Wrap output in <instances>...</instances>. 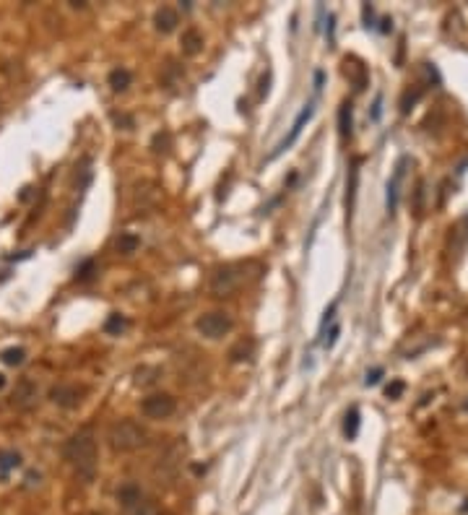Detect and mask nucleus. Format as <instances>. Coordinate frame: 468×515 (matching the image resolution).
<instances>
[{"mask_svg":"<svg viewBox=\"0 0 468 515\" xmlns=\"http://www.w3.org/2000/svg\"><path fill=\"white\" fill-rule=\"evenodd\" d=\"M333 315H336V302H333V304H330V307H328V310H326V317H323V323H320V333H323V330H326V326H328V323L333 320Z\"/></svg>","mask_w":468,"mask_h":515,"instance_id":"obj_29","label":"nucleus"},{"mask_svg":"<svg viewBox=\"0 0 468 515\" xmlns=\"http://www.w3.org/2000/svg\"><path fill=\"white\" fill-rule=\"evenodd\" d=\"M130 81H133V76H130V70L128 68H115V70H109V76H107V83H109V89L112 92H125L130 86Z\"/></svg>","mask_w":468,"mask_h":515,"instance_id":"obj_13","label":"nucleus"},{"mask_svg":"<svg viewBox=\"0 0 468 515\" xmlns=\"http://www.w3.org/2000/svg\"><path fill=\"white\" fill-rule=\"evenodd\" d=\"M380 29H383V32H390V29H393V21H390V19H383V26H380Z\"/></svg>","mask_w":468,"mask_h":515,"instance_id":"obj_32","label":"nucleus"},{"mask_svg":"<svg viewBox=\"0 0 468 515\" xmlns=\"http://www.w3.org/2000/svg\"><path fill=\"white\" fill-rule=\"evenodd\" d=\"M466 411H468V401H466Z\"/></svg>","mask_w":468,"mask_h":515,"instance_id":"obj_35","label":"nucleus"},{"mask_svg":"<svg viewBox=\"0 0 468 515\" xmlns=\"http://www.w3.org/2000/svg\"><path fill=\"white\" fill-rule=\"evenodd\" d=\"M47 398H50L55 406H60V409H76V406L83 401V388L68 386V383H63V386H52L50 388V393H47Z\"/></svg>","mask_w":468,"mask_h":515,"instance_id":"obj_6","label":"nucleus"},{"mask_svg":"<svg viewBox=\"0 0 468 515\" xmlns=\"http://www.w3.org/2000/svg\"><path fill=\"white\" fill-rule=\"evenodd\" d=\"M0 359L8 364V367H19V364L26 362V349L23 346H8V349L0 354Z\"/></svg>","mask_w":468,"mask_h":515,"instance_id":"obj_19","label":"nucleus"},{"mask_svg":"<svg viewBox=\"0 0 468 515\" xmlns=\"http://www.w3.org/2000/svg\"><path fill=\"white\" fill-rule=\"evenodd\" d=\"M339 333H341L339 326L330 328V336H328V341H326V349H333V346H336V341H339Z\"/></svg>","mask_w":468,"mask_h":515,"instance_id":"obj_28","label":"nucleus"},{"mask_svg":"<svg viewBox=\"0 0 468 515\" xmlns=\"http://www.w3.org/2000/svg\"><path fill=\"white\" fill-rule=\"evenodd\" d=\"M463 513H468V500H466V505H463Z\"/></svg>","mask_w":468,"mask_h":515,"instance_id":"obj_34","label":"nucleus"},{"mask_svg":"<svg viewBox=\"0 0 468 515\" xmlns=\"http://www.w3.org/2000/svg\"><path fill=\"white\" fill-rule=\"evenodd\" d=\"M34 401H36V386L29 377H21V380L16 383V388H13L11 403L16 409H29Z\"/></svg>","mask_w":468,"mask_h":515,"instance_id":"obj_7","label":"nucleus"},{"mask_svg":"<svg viewBox=\"0 0 468 515\" xmlns=\"http://www.w3.org/2000/svg\"><path fill=\"white\" fill-rule=\"evenodd\" d=\"M169 140H172V136H169L167 130H159V133H156V136L151 138V149H153L156 154H159V151H167V149H169Z\"/></svg>","mask_w":468,"mask_h":515,"instance_id":"obj_23","label":"nucleus"},{"mask_svg":"<svg viewBox=\"0 0 468 515\" xmlns=\"http://www.w3.org/2000/svg\"><path fill=\"white\" fill-rule=\"evenodd\" d=\"M343 73H346V78L354 83L357 92H362L364 86H367V68L362 65V60L346 58L343 60Z\"/></svg>","mask_w":468,"mask_h":515,"instance_id":"obj_11","label":"nucleus"},{"mask_svg":"<svg viewBox=\"0 0 468 515\" xmlns=\"http://www.w3.org/2000/svg\"><path fill=\"white\" fill-rule=\"evenodd\" d=\"M94 271H96V263H94V260H86L81 269L76 271V279H78V281H89L94 276Z\"/></svg>","mask_w":468,"mask_h":515,"instance_id":"obj_26","label":"nucleus"},{"mask_svg":"<svg viewBox=\"0 0 468 515\" xmlns=\"http://www.w3.org/2000/svg\"><path fill=\"white\" fill-rule=\"evenodd\" d=\"M403 390H406V383H403V380H393V383L385 388V396L390 398V401H398V398L403 396Z\"/></svg>","mask_w":468,"mask_h":515,"instance_id":"obj_25","label":"nucleus"},{"mask_svg":"<svg viewBox=\"0 0 468 515\" xmlns=\"http://www.w3.org/2000/svg\"><path fill=\"white\" fill-rule=\"evenodd\" d=\"M380 105H383V99H380V96H377V99H374V109H372V120H380Z\"/></svg>","mask_w":468,"mask_h":515,"instance_id":"obj_30","label":"nucleus"},{"mask_svg":"<svg viewBox=\"0 0 468 515\" xmlns=\"http://www.w3.org/2000/svg\"><path fill=\"white\" fill-rule=\"evenodd\" d=\"M180 50H182V55H187V58H195V55H200L203 52V34H200L198 29H185L182 32V36H180Z\"/></svg>","mask_w":468,"mask_h":515,"instance_id":"obj_10","label":"nucleus"},{"mask_svg":"<svg viewBox=\"0 0 468 515\" xmlns=\"http://www.w3.org/2000/svg\"><path fill=\"white\" fill-rule=\"evenodd\" d=\"M240 281H242V276L237 273L234 266H222L211 276V294L213 297H226V294H232L240 286Z\"/></svg>","mask_w":468,"mask_h":515,"instance_id":"obj_5","label":"nucleus"},{"mask_svg":"<svg viewBox=\"0 0 468 515\" xmlns=\"http://www.w3.org/2000/svg\"><path fill=\"white\" fill-rule=\"evenodd\" d=\"M3 388H6V375L0 372V390H3Z\"/></svg>","mask_w":468,"mask_h":515,"instance_id":"obj_33","label":"nucleus"},{"mask_svg":"<svg viewBox=\"0 0 468 515\" xmlns=\"http://www.w3.org/2000/svg\"><path fill=\"white\" fill-rule=\"evenodd\" d=\"M146 430L140 427L138 421L133 419H120L109 427L107 432V440H109V448L117 450V453H130V450H138L146 445Z\"/></svg>","mask_w":468,"mask_h":515,"instance_id":"obj_2","label":"nucleus"},{"mask_svg":"<svg viewBox=\"0 0 468 515\" xmlns=\"http://www.w3.org/2000/svg\"><path fill=\"white\" fill-rule=\"evenodd\" d=\"M253 349H255V344H253L250 339L237 341L232 349H229V359H232V362H242V359H250V357H253Z\"/></svg>","mask_w":468,"mask_h":515,"instance_id":"obj_15","label":"nucleus"},{"mask_svg":"<svg viewBox=\"0 0 468 515\" xmlns=\"http://www.w3.org/2000/svg\"><path fill=\"white\" fill-rule=\"evenodd\" d=\"M117 253H123V255H130V253H136L140 247V237L138 234H133V232H123L120 237H117Z\"/></svg>","mask_w":468,"mask_h":515,"instance_id":"obj_14","label":"nucleus"},{"mask_svg":"<svg viewBox=\"0 0 468 515\" xmlns=\"http://www.w3.org/2000/svg\"><path fill=\"white\" fill-rule=\"evenodd\" d=\"M380 377H383V367H374V370H370L367 377H364V386H377Z\"/></svg>","mask_w":468,"mask_h":515,"instance_id":"obj_27","label":"nucleus"},{"mask_svg":"<svg viewBox=\"0 0 468 515\" xmlns=\"http://www.w3.org/2000/svg\"><path fill=\"white\" fill-rule=\"evenodd\" d=\"M21 466V453L16 450H0V476H6L8 471Z\"/></svg>","mask_w":468,"mask_h":515,"instance_id":"obj_17","label":"nucleus"},{"mask_svg":"<svg viewBox=\"0 0 468 515\" xmlns=\"http://www.w3.org/2000/svg\"><path fill=\"white\" fill-rule=\"evenodd\" d=\"M125 515H162L159 513V505L153 503V500H140V503H136L133 507H128L125 510Z\"/></svg>","mask_w":468,"mask_h":515,"instance_id":"obj_21","label":"nucleus"},{"mask_svg":"<svg viewBox=\"0 0 468 515\" xmlns=\"http://www.w3.org/2000/svg\"><path fill=\"white\" fill-rule=\"evenodd\" d=\"M125 326H128L125 315H120V313H112V315L107 317V323H105V333H107V336H120V333L125 330Z\"/></svg>","mask_w":468,"mask_h":515,"instance_id":"obj_20","label":"nucleus"},{"mask_svg":"<svg viewBox=\"0 0 468 515\" xmlns=\"http://www.w3.org/2000/svg\"><path fill=\"white\" fill-rule=\"evenodd\" d=\"M323 81H326V76H323V70H317V73H315V83H317V89H323Z\"/></svg>","mask_w":468,"mask_h":515,"instance_id":"obj_31","label":"nucleus"},{"mask_svg":"<svg viewBox=\"0 0 468 515\" xmlns=\"http://www.w3.org/2000/svg\"><path fill=\"white\" fill-rule=\"evenodd\" d=\"M140 500H143V492H140L138 484H123V487H120V492H117V503H120V507H123V510L133 507V505L140 503Z\"/></svg>","mask_w":468,"mask_h":515,"instance_id":"obj_12","label":"nucleus"},{"mask_svg":"<svg viewBox=\"0 0 468 515\" xmlns=\"http://www.w3.org/2000/svg\"><path fill=\"white\" fill-rule=\"evenodd\" d=\"M140 411L149 419H169L177 411V401L169 393H151L140 401Z\"/></svg>","mask_w":468,"mask_h":515,"instance_id":"obj_4","label":"nucleus"},{"mask_svg":"<svg viewBox=\"0 0 468 515\" xmlns=\"http://www.w3.org/2000/svg\"><path fill=\"white\" fill-rule=\"evenodd\" d=\"M177 23H180V13H177L172 6L156 8V13H153V29H156L159 34H172L177 29Z\"/></svg>","mask_w":468,"mask_h":515,"instance_id":"obj_8","label":"nucleus"},{"mask_svg":"<svg viewBox=\"0 0 468 515\" xmlns=\"http://www.w3.org/2000/svg\"><path fill=\"white\" fill-rule=\"evenodd\" d=\"M359 409L357 406H351L349 411H346V419H343V434H346V440H354L357 434H359Z\"/></svg>","mask_w":468,"mask_h":515,"instance_id":"obj_16","label":"nucleus"},{"mask_svg":"<svg viewBox=\"0 0 468 515\" xmlns=\"http://www.w3.org/2000/svg\"><path fill=\"white\" fill-rule=\"evenodd\" d=\"M401 175H403V162L396 167V175L387 182V211H396L398 203V182H401Z\"/></svg>","mask_w":468,"mask_h":515,"instance_id":"obj_18","label":"nucleus"},{"mask_svg":"<svg viewBox=\"0 0 468 515\" xmlns=\"http://www.w3.org/2000/svg\"><path fill=\"white\" fill-rule=\"evenodd\" d=\"M421 94H424V89H414V92L409 89V92L403 94V99H401V109H403V112H409L411 105H416V102H419Z\"/></svg>","mask_w":468,"mask_h":515,"instance_id":"obj_24","label":"nucleus"},{"mask_svg":"<svg viewBox=\"0 0 468 515\" xmlns=\"http://www.w3.org/2000/svg\"><path fill=\"white\" fill-rule=\"evenodd\" d=\"M65 461H68L76 476L83 481V484H92L94 476H96V468H99V453H96V437H94V430H78V432L70 437L65 443Z\"/></svg>","mask_w":468,"mask_h":515,"instance_id":"obj_1","label":"nucleus"},{"mask_svg":"<svg viewBox=\"0 0 468 515\" xmlns=\"http://www.w3.org/2000/svg\"><path fill=\"white\" fill-rule=\"evenodd\" d=\"M232 317L222 313V310H211V313H203V315L195 320V328H198L200 336L206 339L216 341V339H224L229 330H232Z\"/></svg>","mask_w":468,"mask_h":515,"instance_id":"obj_3","label":"nucleus"},{"mask_svg":"<svg viewBox=\"0 0 468 515\" xmlns=\"http://www.w3.org/2000/svg\"><path fill=\"white\" fill-rule=\"evenodd\" d=\"M339 128H341V136H343V138H349V136H351V102H343V105H341Z\"/></svg>","mask_w":468,"mask_h":515,"instance_id":"obj_22","label":"nucleus"},{"mask_svg":"<svg viewBox=\"0 0 468 515\" xmlns=\"http://www.w3.org/2000/svg\"><path fill=\"white\" fill-rule=\"evenodd\" d=\"M312 112H315V105H312V102H310V105H307V107H304V109H302V112H299V117H297V120H294V125H292V133H289V136H286V138L281 140V143H279V149H276V151L270 154V159H273V156H279L281 151H286V149H289V146H292L294 140H297V136H299V133H302L304 123H307V120H310V117H312Z\"/></svg>","mask_w":468,"mask_h":515,"instance_id":"obj_9","label":"nucleus"}]
</instances>
